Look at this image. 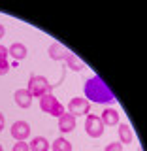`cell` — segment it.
<instances>
[{"mask_svg":"<svg viewBox=\"0 0 147 151\" xmlns=\"http://www.w3.org/2000/svg\"><path fill=\"white\" fill-rule=\"evenodd\" d=\"M8 49H6V47H4V45H0V60H8Z\"/></svg>","mask_w":147,"mask_h":151,"instance_id":"d6986e66","label":"cell"},{"mask_svg":"<svg viewBox=\"0 0 147 151\" xmlns=\"http://www.w3.org/2000/svg\"><path fill=\"white\" fill-rule=\"evenodd\" d=\"M27 91L30 93L32 98H42L44 94L51 93V83L47 81V78L44 76H34L32 74L30 78H28V85H27Z\"/></svg>","mask_w":147,"mask_h":151,"instance_id":"7a4b0ae2","label":"cell"},{"mask_svg":"<svg viewBox=\"0 0 147 151\" xmlns=\"http://www.w3.org/2000/svg\"><path fill=\"white\" fill-rule=\"evenodd\" d=\"M138 151H143V149H141V147H138Z\"/></svg>","mask_w":147,"mask_h":151,"instance_id":"603a6c76","label":"cell"},{"mask_svg":"<svg viewBox=\"0 0 147 151\" xmlns=\"http://www.w3.org/2000/svg\"><path fill=\"white\" fill-rule=\"evenodd\" d=\"M64 63H66V66H68L70 70H74V72H81V70L85 68V63L79 59L77 55H74L72 51H68V55H66Z\"/></svg>","mask_w":147,"mask_h":151,"instance_id":"4fadbf2b","label":"cell"},{"mask_svg":"<svg viewBox=\"0 0 147 151\" xmlns=\"http://www.w3.org/2000/svg\"><path fill=\"white\" fill-rule=\"evenodd\" d=\"M11 151H30V147H28L27 142H15V145H13Z\"/></svg>","mask_w":147,"mask_h":151,"instance_id":"e0dca14e","label":"cell"},{"mask_svg":"<svg viewBox=\"0 0 147 151\" xmlns=\"http://www.w3.org/2000/svg\"><path fill=\"white\" fill-rule=\"evenodd\" d=\"M119 144L123 145H128L132 144V140H134V132H132V127L128 123H119Z\"/></svg>","mask_w":147,"mask_h":151,"instance_id":"30bf717a","label":"cell"},{"mask_svg":"<svg viewBox=\"0 0 147 151\" xmlns=\"http://www.w3.org/2000/svg\"><path fill=\"white\" fill-rule=\"evenodd\" d=\"M85 100L89 102H94V104H102V106H110V104L115 102V94L106 83L100 76H93L85 81Z\"/></svg>","mask_w":147,"mask_h":151,"instance_id":"6da1fadb","label":"cell"},{"mask_svg":"<svg viewBox=\"0 0 147 151\" xmlns=\"http://www.w3.org/2000/svg\"><path fill=\"white\" fill-rule=\"evenodd\" d=\"M68 113L74 117H81V115H89L91 113V102L85 100L83 96H74L68 102Z\"/></svg>","mask_w":147,"mask_h":151,"instance_id":"5b68a950","label":"cell"},{"mask_svg":"<svg viewBox=\"0 0 147 151\" xmlns=\"http://www.w3.org/2000/svg\"><path fill=\"white\" fill-rule=\"evenodd\" d=\"M104 151H123V144H119V142H110L104 147Z\"/></svg>","mask_w":147,"mask_h":151,"instance_id":"2e32d148","label":"cell"},{"mask_svg":"<svg viewBox=\"0 0 147 151\" xmlns=\"http://www.w3.org/2000/svg\"><path fill=\"white\" fill-rule=\"evenodd\" d=\"M0 151H4V147H2V145H0Z\"/></svg>","mask_w":147,"mask_h":151,"instance_id":"7402d4cb","label":"cell"},{"mask_svg":"<svg viewBox=\"0 0 147 151\" xmlns=\"http://www.w3.org/2000/svg\"><path fill=\"white\" fill-rule=\"evenodd\" d=\"M4 127H6V117H4V113L0 111V132L4 130Z\"/></svg>","mask_w":147,"mask_h":151,"instance_id":"ffe728a7","label":"cell"},{"mask_svg":"<svg viewBox=\"0 0 147 151\" xmlns=\"http://www.w3.org/2000/svg\"><path fill=\"white\" fill-rule=\"evenodd\" d=\"M51 149L53 151H72V144H70V140H66V138H57L53 144H51Z\"/></svg>","mask_w":147,"mask_h":151,"instance_id":"9a60e30c","label":"cell"},{"mask_svg":"<svg viewBox=\"0 0 147 151\" xmlns=\"http://www.w3.org/2000/svg\"><path fill=\"white\" fill-rule=\"evenodd\" d=\"M100 119L104 123V127L106 125L108 127H115V125H119V111H117L115 108H104Z\"/></svg>","mask_w":147,"mask_h":151,"instance_id":"9c48e42d","label":"cell"},{"mask_svg":"<svg viewBox=\"0 0 147 151\" xmlns=\"http://www.w3.org/2000/svg\"><path fill=\"white\" fill-rule=\"evenodd\" d=\"M27 45L25 44H21V42H15V44H11L9 45V49H8V55L11 57V59H15V60H23V59H27Z\"/></svg>","mask_w":147,"mask_h":151,"instance_id":"7c38bea8","label":"cell"},{"mask_svg":"<svg viewBox=\"0 0 147 151\" xmlns=\"http://www.w3.org/2000/svg\"><path fill=\"white\" fill-rule=\"evenodd\" d=\"M85 132L91 138H100L104 134V123L100 119V115H96V113L85 115Z\"/></svg>","mask_w":147,"mask_h":151,"instance_id":"277c9868","label":"cell"},{"mask_svg":"<svg viewBox=\"0 0 147 151\" xmlns=\"http://www.w3.org/2000/svg\"><path fill=\"white\" fill-rule=\"evenodd\" d=\"M47 53H49V59H53V60H64L66 55H68V49L64 45H60L59 42H53L49 45V49H47Z\"/></svg>","mask_w":147,"mask_h":151,"instance_id":"8fae6325","label":"cell"},{"mask_svg":"<svg viewBox=\"0 0 147 151\" xmlns=\"http://www.w3.org/2000/svg\"><path fill=\"white\" fill-rule=\"evenodd\" d=\"M30 151H49V142H47L44 136H34L28 144Z\"/></svg>","mask_w":147,"mask_h":151,"instance_id":"5bb4252c","label":"cell"},{"mask_svg":"<svg viewBox=\"0 0 147 151\" xmlns=\"http://www.w3.org/2000/svg\"><path fill=\"white\" fill-rule=\"evenodd\" d=\"M9 134L17 142H27V138L30 136V125L27 121H15L9 127Z\"/></svg>","mask_w":147,"mask_h":151,"instance_id":"8992f818","label":"cell"},{"mask_svg":"<svg viewBox=\"0 0 147 151\" xmlns=\"http://www.w3.org/2000/svg\"><path fill=\"white\" fill-rule=\"evenodd\" d=\"M75 129V117L70 115L68 111H64L62 115L59 117V130L62 132V134H68V132H72Z\"/></svg>","mask_w":147,"mask_h":151,"instance_id":"52a82bcc","label":"cell"},{"mask_svg":"<svg viewBox=\"0 0 147 151\" xmlns=\"http://www.w3.org/2000/svg\"><path fill=\"white\" fill-rule=\"evenodd\" d=\"M13 100H15V104L19 108L27 110V108H30V104H32V96H30V93H28L27 89H17V91L13 93Z\"/></svg>","mask_w":147,"mask_h":151,"instance_id":"ba28073f","label":"cell"},{"mask_svg":"<svg viewBox=\"0 0 147 151\" xmlns=\"http://www.w3.org/2000/svg\"><path fill=\"white\" fill-rule=\"evenodd\" d=\"M40 110L44 111V113H49V115L57 117V119H59V117L66 111L64 106L57 100V96H55L53 93H47V94H44V96L40 98Z\"/></svg>","mask_w":147,"mask_h":151,"instance_id":"3957f363","label":"cell"},{"mask_svg":"<svg viewBox=\"0 0 147 151\" xmlns=\"http://www.w3.org/2000/svg\"><path fill=\"white\" fill-rule=\"evenodd\" d=\"M9 72V63L8 60H0V76H6Z\"/></svg>","mask_w":147,"mask_h":151,"instance_id":"ac0fdd59","label":"cell"},{"mask_svg":"<svg viewBox=\"0 0 147 151\" xmlns=\"http://www.w3.org/2000/svg\"><path fill=\"white\" fill-rule=\"evenodd\" d=\"M4 36H6V27H4V25H0V40H2Z\"/></svg>","mask_w":147,"mask_h":151,"instance_id":"44dd1931","label":"cell"}]
</instances>
